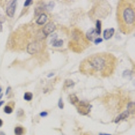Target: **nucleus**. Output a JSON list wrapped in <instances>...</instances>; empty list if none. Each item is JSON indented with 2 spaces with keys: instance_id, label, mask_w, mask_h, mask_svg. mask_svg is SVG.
Masks as SVG:
<instances>
[{
  "instance_id": "nucleus-21",
  "label": "nucleus",
  "mask_w": 135,
  "mask_h": 135,
  "mask_svg": "<svg viewBox=\"0 0 135 135\" xmlns=\"http://www.w3.org/2000/svg\"><path fill=\"white\" fill-rule=\"evenodd\" d=\"M2 125H3V121H2V120L0 119V127L2 126Z\"/></svg>"
},
{
  "instance_id": "nucleus-20",
  "label": "nucleus",
  "mask_w": 135,
  "mask_h": 135,
  "mask_svg": "<svg viewBox=\"0 0 135 135\" xmlns=\"http://www.w3.org/2000/svg\"><path fill=\"white\" fill-rule=\"evenodd\" d=\"M40 115H41V117H45L46 115H47V113L46 112H41V113L40 114Z\"/></svg>"
},
{
  "instance_id": "nucleus-7",
  "label": "nucleus",
  "mask_w": 135,
  "mask_h": 135,
  "mask_svg": "<svg viewBox=\"0 0 135 135\" xmlns=\"http://www.w3.org/2000/svg\"><path fill=\"white\" fill-rule=\"evenodd\" d=\"M115 32V30L114 28H109V29H106L104 30V33H103V38L106 40H109V39H111L112 37V36L114 35Z\"/></svg>"
},
{
  "instance_id": "nucleus-17",
  "label": "nucleus",
  "mask_w": 135,
  "mask_h": 135,
  "mask_svg": "<svg viewBox=\"0 0 135 135\" xmlns=\"http://www.w3.org/2000/svg\"><path fill=\"white\" fill-rule=\"evenodd\" d=\"M58 106H59V107L60 109L64 108V103H63L62 99V98H60V99H59V103H58Z\"/></svg>"
},
{
  "instance_id": "nucleus-22",
  "label": "nucleus",
  "mask_w": 135,
  "mask_h": 135,
  "mask_svg": "<svg viewBox=\"0 0 135 135\" xmlns=\"http://www.w3.org/2000/svg\"><path fill=\"white\" fill-rule=\"evenodd\" d=\"M99 135H109V134H105V133H100Z\"/></svg>"
},
{
  "instance_id": "nucleus-3",
  "label": "nucleus",
  "mask_w": 135,
  "mask_h": 135,
  "mask_svg": "<svg viewBox=\"0 0 135 135\" xmlns=\"http://www.w3.org/2000/svg\"><path fill=\"white\" fill-rule=\"evenodd\" d=\"M41 47H42V45L41 42H39L38 41H35L33 42L30 43L27 45V51L30 54H34L36 52L40 51Z\"/></svg>"
},
{
  "instance_id": "nucleus-18",
  "label": "nucleus",
  "mask_w": 135,
  "mask_h": 135,
  "mask_svg": "<svg viewBox=\"0 0 135 135\" xmlns=\"http://www.w3.org/2000/svg\"><path fill=\"white\" fill-rule=\"evenodd\" d=\"M101 42H102V39H101V38H98V39H96L95 40V43L96 45H97L99 43H101Z\"/></svg>"
},
{
  "instance_id": "nucleus-19",
  "label": "nucleus",
  "mask_w": 135,
  "mask_h": 135,
  "mask_svg": "<svg viewBox=\"0 0 135 135\" xmlns=\"http://www.w3.org/2000/svg\"><path fill=\"white\" fill-rule=\"evenodd\" d=\"M31 2H33V1H30V0H28V1H25V2H24V7H27L28 6H29L30 4L31 3Z\"/></svg>"
},
{
  "instance_id": "nucleus-24",
  "label": "nucleus",
  "mask_w": 135,
  "mask_h": 135,
  "mask_svg": "<svg viewBox=\"0 0 135 135\" xmlns=\"http://www.w3.org/2000/svg\"><path fill=\"white\" fill-rule=\"evenodd\" d=\"M2 29V25H1V22H0V31Z\"/></svg>"
},
{
  "instance_id": "nucleus-6",
  "label": "nucleus",
  "mask_w": 135,
  "mask_h": 135,
  "mask_svg": "<svg viewBox=\"0 0 135 135\" xmlns=\"http://www.w3.org/2000/svg\"><path fill=\"white\" fill-rule=\"evenodd\" d=\"M16 1H11L10 5L7 7V15L10 17H13L16 11Z\"/></svg>"
},
{
  "instance_id": "nucleus-14",
  "label": "nucleus",
  "mask_w": 135,
  "mask_h": 135,
  "mask_svg": "<svg viewBox=\"0 0 135 135\" xmlns=\"http://www.w3.org/2000/svg\"><path fill=\"white\" fill-rule=\"evenodd\" d=\"M4 112H5V113H6V114H10L12 113V112H13V107H11L10 106L7 105V106L4 107Z\"/></svg>"
},
{
  "instance_id": "nucleus-8",
  "label": "nucleus",
  "mask_w": 135,
  "mask_h": 135,
  "mask_svg": "<svg viewBox=\"0 0 135 135\" xmlns=\"http://www.w3.org/2000/svg\"><path fill=\"white\" fill-rule=\"evenodd\" d=\"M47 20V16L45 14H41L39 17V18L36 20V22L37 24L39 25H43L46 22Z\"/></svg>"
},
{
  "instance_id": "nucleus-26",
  "label": "nucleus",
  "mask_w": 135,
  "mask_h": 135,
  "mask_svg": "<svg viewBox=\"0 0 135 135\" xmlns=\"http://www.w3.org/2000/svg\"><path fill=\"white\" fill-rule=\"evenodd\" d=\"M1 91H2V89H1V88L0 87V93H1Z\"/></svg>"
},
{
  "instance_id": "nucleus-10",
  "label": "nucleus",
  "mask_w": 135,
  "mask_h": 135,
  "mask_svg": "<svg viewBox=\"0 0 135 135\" xmlns=\"http://www.w3.org/2000/svg\"><path fill=\"white\" fill-rule=\"evenodd\" d=\"M25 130L22 126H16L14 129V134L15 135H24L25 133Z\"/></svg>"
},
{
  "instance_id": "nucleus-13",
  "label": "nucleus",
  "mask_w": 135,
  "mask_h": 135,
  "mask_svg": "<svg viewBox=\"0 0 135 135\" xmlns=\"http://www.w3.org/2000/svg\"><path fill=\"white\" fill-rule=\"evenodd\" d=\"M24 99L26 101H30L33 99V93L30 92H26L24 95Z\"/></svg>"
},
{
  "instance_id": "nucleus-1",
  "label": "nucleus",
  "mask_w": 135,
  "mask_h": 135,
  "mask_svg": "<svg viewBox=\"0 0 135 135\" xmlns=\"http://www.w3.org/2000/svg\"><path fill=\"white\" fill-rule=\"evenodd\" d=\"M117 64V59L108 52L97 53L88 56L79 66L80 72L86 76L107 78L113 74Z\"/></svg>"
},
{
  "instance_id": "nucleus-9",
  "label": "nucleus",
  "mask_w": 135,
  "mask_h": 135,
  "mask_svg": "<svg viewBox=\"0 0 135 135\" xmlns=\"http://www.w3.org/2000/svg\"><path fill=\"white\" fill-rule=\"evenodd\" d=\"M129 115V112L127 110V111H125V112H124L123 113H122L120 115H119L116 119H115V123H117V122H120V120H124V119H125L126 118H127Z\"/></svg>"
},
{
  "instance_id": "nucleus-5",
  "label": "nucleus",
  "mask_w": 135,
  "mask_h": 135,
  "mask_svg": "<svg viewBox=\"0 0 135 135\" xmlns=\"http://www.w3.org/2000/svg\"><path fill=\"white\" fill-rule=\"evenodd\" d=\"M56 24L53 22H50L43 27V28L42 29V33L43 34V35H45V36H48L56 30Z\"/></svg>"
},
{
  "instance_id": "nucleus-15",
  "label": "nucleus",
  "mask_w": 135,
  "mask_h": 135,
  "mask_svg": "<svg viewBox=\"0 0 135 135\" xmlns=\"http://www.w3.org/2000/svg\"><path fill=\"white\" fill-rule=\"evenodd\" d=\"M63 42L62 40H56V41H53V46L54 47H61L63 45Z\"/></svg>"
},
{
  "instance_id": "nucleus-16",
  "label": "nucleus",
  "mask_w": 135,
  "mask_h": 135,
  "mask_svg": "<svg viewBox=\"0 0 135 135\" xmlns=\"http://www.w3.org/2000/svg\"><path fill=\"white\" fill-rule=\"evenodd\" d=\"M74 86V82H73L72 80H67L65 83H64V88L65 87H70V86Z\"/></svg>"
},
{
  "instance_id": "nucleus-23",
  "label": "nucleus",
  "mask_w": 135,
  "mask_h": 135,
  "mask_svg": "<svg viewBox=\"0 0 135 135\" xmlns=\"http://www.w3.org/2000/svg\"><path fill=\"white\" fill-rule=\"evenodd\" d=\"M3 103H4V101H0V107H1V106L3 105Z\"/></svg>"
},
{
  "instance_id": "nucleus-25",
  "label": "nucleus",
  "mask_w": 135,
  "mask_h": 135,
  "mask_svg": "<svg viewBox=\"0 0 135 135\" xmlns=\"http://www.w3.org/2000/svg\"><path fill=\"white\" fill-rule=\"evenodd\" d=\"M53 74H50V75H48V77H50V76H53Z\"/></svg>"
},
{
  "instance_id": "nucleus-11",
  "label": "nucleus",
  "mask_w": 135,
  "mask_h": 135,
  "mask_svg": "<svg viewBox=\"0 0 135 135\" xmlns=\"http://www.w3.org/2000/svg\"><path fill=\"white\" fill-rule=\"evenodd\" d=\"M96 34L97 35V36H99L101 35V22L99 20H97L96 22V28L95 29Z\"/></svg>"
},
{
  "instance_id": "nucleus-27",
  "label": "nucleus",
  "mask_w": 135,
  "mask_h": 135,
  "mask_svg": "<svg viewBox=\"0 0 135 135\" xmlns=\"http://www.w3.org/2000/svg\"><path fill=\"white\" fill-rule=\"evenodd\" d=\"M2 96H3V95H1V96H0V99H1V97H2Z\"/></svg>"
},
{
  "instance_id": "nucleus-4",
  "label": "nucleus",
  "mask_w": 135,
  "mask_h": 135,
  "mask_svg": "<svg viewBox=\"0 0 135 135\" xmlns=\"http://www.w3.org/2000/svg\"><path fill=\"white\" fill-rule=\"evenodd\" d=\"M78 107V112H79L82 115H86L90 112V108L91 106L89 105V103L84 102V101H78V103L76 104Z\"/></svg>"
},
{
  "instance_id": "nucleus-2",
  "label": "nucleus",
  "mask_w": 135,
  "mask_h": 135,
  "mask_svg": "<svg viewBox=\"0 0 135 135\" xmlns=\"http://www.w3.org/2000/svg\"><path fill=\"white\" fill-rule=\"evenodd\" d=\"M116 18L120 30L125 35L132 33L135 27V1L121 0L117 7Z\"/></svg>"
},
{
  "instance_id": "nucleus-12",
  "label": "nucleus",
  "mask_w": 135,
  "mask_h": 135,
  "mask_svg": "<svg viewBox=\"0 0 135 135\" xmlns=\"http://www.w3.org/2000/svg\"><path fill=\"white\" fill-rule=\"evenodd\" d=\"M70 101L72 103V104H74V105H76L79 101L78 97L75 95H70Z\"/></svg>"
}]
</instances>
